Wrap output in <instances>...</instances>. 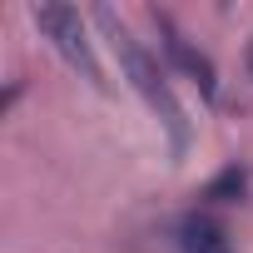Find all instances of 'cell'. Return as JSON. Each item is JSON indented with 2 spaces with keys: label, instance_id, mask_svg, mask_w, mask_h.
I'll return each instance as SVG.
<instances>
[{
  "label": "cell",
  "instance_id": "cell-1",
  "mask_svg": "<svg viewBox=\"0 0 253 253\" xmlns=\"http://www.w3.org/2000/svg\"><path fill=\"white\" fill-rule=\"evenodd\" d=\"M94 20H99V30L109 35V45H114V55H119V65H124V75H129V84H134V94L149 104V114L164 124V134H169V154L174 159H184L189 154V119H184V104L174 99V89H169V75L159 70V60L139 45V35L124 25L109 5H99L94 10Z\"/></svg>",
  "mask_w": 253,
  "mask_h": 253
},
{
  "label": "cell",
  "instance_id": "cell-2",
  "mask_svg": "<svg viewBox=\"0 0 253 253\" xmlns=\"http://www.w3.org/2000/svg\"><path fill=\"white\" fill-rule=\"evenodd\" d=\"M30 20H35V30L60 50V60H65L70 70H80L94 89H104V75H99V60H94V50H89V35H84L80 10L60 5V0H45V5H30Z\"/></svg>",
  "mask_w": 253,
  "mask_h": 253
},
{
  "label": "cell",
  "instance_id": "cell-3",
  "mask_svg": "<svg viewBox=\"0 0 253 253\" xmlns=\"http://www.w3.org/2000/svg\"><path fill=\"white\" fill-rule=\"evenodd\" d=\"M154 25H159V35H164V55H169V65L174 70H184L199 89H204V99H213L218 94V75H213V60L204 55V50H194L189 45V35L164 15V10H154Z\"/></svg>",
  "mask_w": 253,
  "mask_h": 253
},
{
  "label": "cell",
  "instance_id": "cell-4",
  "mask_svg": "<svg viewBox=\"0 0 253 253\" xmlns=\"http://www.w3.org/2000/svg\"><path fill=\"white\" fill-rule=\"evenodd\" d=\"M174 243H179V253H233L223 223H213V218H204V213H189V218L174 228Z\"/></svg>",
  "mask_w": 253,
  "mask_h": 253
},
{
  "label": "cell",
  "instance_id": "cell-5",
  "mask_svg": "<svg viewBox=\"0 0 253 253\" xmlns=\"http://www.w3.org/2000/svg\"><path fill=\"white\" fill-rule=\"evenodd\" d=\"M243 189H248V174H243L238 164H228L218 179H209L204 199H209V204H233V199H243Z\"/></svg>",
  "mask_w": 253,
  "mask_h": 253
},
{
  "label": "cell",
  "instance_id": "cell-6",
  "mask_svg": "<svg viewBox=\"0 0 253 253\" xmlns=\"http://www.w3.org/2000/svg\"><path fill=\"white\" fill-rule=\"evenodd\" d=\"M248 70H253V50H248Z\"/></svg>",
  "mask_w": 253,
  "mask_h": 253
}]
</instances>
